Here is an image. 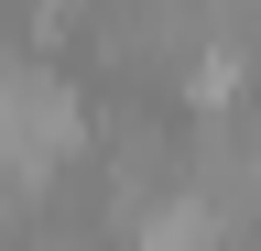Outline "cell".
<instances>
[{
	"instance_id": "1",
	"label": "cell",
	"mask_w": 261,
	"mask_h": 251,
	"mask_svg": "<svg viewBox=\"0 0 261 251\" xmlns=\"http://www.w3.org/2000/svg\"><path fill=\"white\" fill-rule=\"evenodd\" d=\"M76 142H87L76 87H65L55 66H33V55H11V66H0V153H11V164H33V175H55Z\"/></svg>"
},
{
	"instance_id": "2",
	"label": "cell",
	"mask_w": 261,
	"mask_h": 251,
	"mask_svg": "<svg viewBox=\"0 0 261 251\" xmlns=\"http://www.w3.org/2000/svg\"><path fill=\"white\" fill-rule=\"evenodd\" d=\"M44 186H55V175H33V164H11V153H0V240H22L33 218H44Z\"/></svg>"
},
{
	"instance_id": "3",
	"label": "cell",
	"mask_w": 261,
	"mask_h": 251,
	"mask_svg": "<svg viewBox=\"0 0 261 251\" xmlns=\"http://www.w3.org/2000/svg\"><path fill=\"white\" fill-rule=\"evenodd\" d=\"M22 251H98V230L65 208V218H33V230H22Z\"/></svg>"
}]
</instances>
